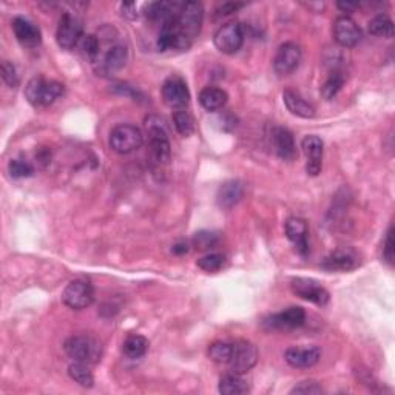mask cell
Returning <instances> with one entry per match:
<instances>
[{
    "mask_svg": "<svg viewBox=\"0 0 395 395\" xmlns=\"http://www.w3.org/2000/svg\"><path fill=\"white\" fill-rule=\"evenodd\" d=\"M148 340L142 335H128L124 341V346H123V351L125 354V356L132 360L136 359H141L147 354L148 351Z\"/></svg>",
    "mask_w": 395,
    "mask_h": 395,
    "instance_id": "obj_26",
    "label": "cell"
},
{
    "mask_svg": "<svg viewBox=\"0 0 395 395\" xmlns=\"http://www.w3.org/2000/svg\"><path fill=\"white\" fill-rule=\"evenodd\" d=\"M323 392L324 391H323L321 384L315 382V380H305V382L296 384L291 391V394H301V395H318Z\"/></svg>",
    "mask_w": 395,
    "mask_h": 395,
    "instance_id": "obj_37",
    "label": "cell"
},
{
    "mask_svg": "<svg viewBox=\"0 0 395 395\" xmlns=\"http://www.w3.org/2000/svg\"><path fill=\"white\" fill-rule=\"evenodd\" d=\"M68 375L74 380L76 383L82 387H91L95 384V377L93 372L90 370L88 364L74 361L70 368H68Z\"/></svg>",
    "mask_w": 395,
    "mask_h": 395,
    "instance_id": "obj_27",
    "label": "cell"
},
{
    "mask_svg": "<svg viewBox=\"0 0 395 395\" xmlns=\"http://www.w3.org/2000/svg\"><path fill=\"white\" fill-rule=\"evenodd\" d=\"M292 292L300 298L314 303L317 306H326L331 300L329 292L315 279L295 278L291 283Z\"/></svg>",
    "mask_w": 395,
    "mask_h": 395,
    "instance_id": "obj_11",
    "label": "cell"
},
{
    "mask_svg": "<svg viewBox=\"0 0 395 395\" xmlns=\"http://www.w3.org/2000/svg\"><path fill=\"white\" fill-rule=\"evenodd\" d=\"M162 99L174 111L184 110L190 102V91L186 81L179 76H170L162 83Z\"/></svg>",
    "mask_w": 395,
    "mask_h": 395,
    "instance_id": "obj_10",
    "label": "cell"
},
{
    "mask_svg": "<svg viewBox=\"0 0 395 395\" xmlns=\"http://www.w3.org/2000/svg\"><path fill=\"white\" fill-rule=\"evenodd\" d=\"M343 85H345V76L340 71L332 73L328 78V81L324 82V85L321 88V96L326 99V101H331V99H333L338 95V91Z\"/></svg>",
    "mask_w": 395,
    "mask_h": 395,
    "instance_id": "obj_31",
    "label": "cell"
},
{
    "mask_svg": "<svg viewBox=\"0 0 395 395\" xmlns=\"http://www.w3.org/2000/svg\"><path fill=\"white\" fill-rule=\"evenodd\" d=\"M301 62V48L295 42H286L279 45L275 59H273V70L278 76H287L293 73Z\"/></svg>",
    "mask_w": 395,
    "mask_h": 395,
    "instance_id": "obj_13",
    "label": "cell"
},
{
    "mask_svg": "<svg viewBox=\"0 0 395 395\" xmlns=\"http://www.w3.org/2000/svg\"><path fill=\"white\" fill-rule=\"evenodd\" d=\"M286 235L287 238L293 242L295 249L301 255H307L309 244H307V235L309 227L305 219L301 218H289L286 221Z\"/></svg>",
    "mask_w": 395,
    "mask_h": 395,
    "instance_id": "obj_19",
    "label": "cell"
},
{
    "mask_svg": "<svg viewBox=\"0 0 395 395\" xmlns=\"http://www.w3.org/2000/svg\"><path fill=\"white\" fill-rule=\"evenodd\" d=\"M65 354L71 360L85 363V364H96L102 359V346L99 341L90 335H73L65 341L64 345Z\"/></svg>",
    "mask_w": 395,
    "mask_h": 395,
    "instance_id": "obj_3",
    "label": "cell"
},
{
    "mask_svg": "<svg viewBox=\"0 0 395 395\" xmlns=\"http://www.w3.org/2000/svg\"><path fill=\"white\" fill-rule=\"evenodd\" d=\"M146 130L148 134V146L153 161L161 165L169 164L172 158V148L164 120L158 116H148L146 119Z\"/></svg>",
    "mask_w": 395,
    "mask_h": 395,
    "instance_id": "obj_2",
    "label": "cell"
},
{
    "mask_svg": "<svg viewBox=\"0 0 395 395\" xmlns=\"http://www.w3.org/2000/svg\"><path fill=\"white\" fill-rule=\"evenodd\" d=\"M172 252L173 254H176V255H184L188 252V244L184 241H181V242H176V244L173 246L172 249Z\"/></svg>",
    "mask_w": 395,
    "mask_h": 395,
    "instance_id": "obj_41",
    "label": "cell"
},
{
    "mask_svg": "<svg viewBox=\"0 0 395 395\" xmlns=\"http://www.w3.org/2000/svg\"><path fill=\"white\" fill-rule=\"evenodd\" d=\"M258 361V349L250 341L240 340L232 345V356L229 360L230 370L235 374H247Z\"/></svg>",
    "mask_w": 395,
    "mask_h": 395,
    "instance_id": "obj_8",
    "label": "cell"
},
{
    "mask_svg": "<svg viewBox=\"0 0 395 395\" xmlns=\"http://www.w3.org/2000/svg\"><path fill=\"white\" fill-rule=\"evenodd\" d=\"M209 359L218 364H227L232 356V345L224 343V341H216V343L209 346Z\"/></svg>",
    "mask_w": 395,
    "mask_h": 395,
    "instance_id": "obj_30",
    "label": "cell"
},
{
    "mask_svg": "<svg viewBox=\"0 0 395 395\" xmlns=\"http://www.w3.org/2000/svg\"><path fill=\"white\" fill-rule=\"evenodd\" d=\"M0 71H2L4 82L10 88H16L19 85V76H18V71H16V67H14V64H11L10 60H4Z\"/></svg>",
    "mask_w": 395,
    "mask_h": 395,
    "instance_id": "obj_36",
    "label": "cell"
},
{
    "mask_svg": "<svg viewBox=\"0 0 395 395\" xmlns=\"http://www.w3.org/2000/svg\"><path fill=\"white\" fill-rule=\"evenodd\" d=\"M360 260L352 249H338L324 258L321 268L328 272H349L359 268Z\"/></svg>",
    "mask_w": 395,
    "mask_h": 395,
    "instance_id": "obj_16",
    "label": "cell"
},
{
    "mask_svg": "<svg viewBox=\"0 0 395 395\" xmlns=\"http://www.w3.org/2000/svg\"><path fill=\"white\" fill-rule=\"evenodd\" d=\"M301 148L307 158L306 162L307 174L309 176H318V174L321 173V167H323V150H324L323 141L315 134H309L303 139Z\"/></svg>",
    "mask_w": 395,
    "mask_h": 395,
    "instance_id": "obj_15",
    "label": "cell"
},
{
    "mask_svg": "<svg viewBox=\"0 0 395 395\" xmlns=\"http://www.w3.org/2000/svg\"><path fill=\"white\" fill-rule=\"evenodd\" d=\"M62 301L73 310L87 309L95 301V289L87 279H74L64 289Z\"/></svg>",
    "mask_w": 395,
    "mask_h": 395,
    "instance_id": "obj_6",
    "label": "cell"
},
{
    "mask_svg": "<svg viewBox=\"0 0 395 395\" xmlns=\"http://www.w3.org/2000/svg\"><path fill=\"white\" fill-rule=\"evenodd\" d=\"M332 34L333 41H335L340 47L345 48H352L361 41L360 27L349 16H340L335 19L332 27Z\"/></svg>",
    "mask_w": 395,
    "mask_h": 395,
    "instance_id": "obj_14",
    "label": "cell"
},
{
    "mask_svg": "<svg viewBox=\"0 0 395 395\" xmlns=\"http://www.w3.org/2000/svg\"><path fill=\"white\" fill-rule=\"evenodd\" d=\"M306 323V312L300 306H292L283 312L270 315L264 320V328L269 331H287L300 328Z\"/></svg>",
    "mask_w": 395,
    "mask_h": 395,
    "instance_id": "obj_12",
    "label": "cell"
},
{
    "mask_svg": "<svg viewBox=\"0 0 395 395\" xmlns=\"http://www.w3.org/2000/svg\"><path fill=\"white\" fill-rule=\"evenodd\" d=\"M214 42L215 47L224 55H235L241 50L242 42H244V29L238 22H229L218 28Z\"/></svg>",
    "mask_w": 395,
    "mask_h": 395,
    "instance_id": "obj_9",
    "label": "cell"
},
{
    "mask_svg": "<svg viewBox=\"0 0 395 395\" xmlns=\"http://www.w3.org/2000/svg\"><path fill=\"white\" fill-rule=\"evenodd\" d=\"M394 229H392V226L389 227V230H387L386 233V240H384V244H383V258H384V261L392 265L394 264V256H395V252H394V235H392Z\"/></svg>",
    "mask_w": 395,
    "mask_h": 395,
    "instance_id": "obj_38",
    "label": "cell"
},
{
    "mask_svg": "<svg viewBox=\"0 0 395 395\" xmlns=\"http://www.w3.org/2000/svg\"><path fill=\"white\" fill-rule=\"evenodd\" d=\"M321 351L320 347H291L284 352V360L289 366L296 369L312 368L320 361Z\"/></svg>",
    "mask_w": 395,
    "mask_h": 395,
    "instance_id": "obj_18",
    "label": "cell"
},
{
    "mask_svg": "<svg viewBox=\"0 0 395 395\" xmlns=\"http://www.w3.org/2000/svg\"><path fill=\"white\" fill-rule=\"evenodd\" d=\"M227 99H229V96H227L226 91L218 87H206L200 93V104L207 111L221 110L227 104Z\"/></svg>",
    "mask_w": 395,
    "mask_h": 395,
    "instance_id": "obj_24",
    "label": "cell"
},
{
    "mask_svg": "<svg viewBox=\"0 0 395 395\" xmlns=\"http://www.w3.org/2000/svg\"><path fill=\"white\" fill-rule=\"evenodd\" d=\"M338 8L340 10H343V11H346V13H349V11H352V10H355V8H359V5L356 4H343V2H340L338 4Z\"/></svg>",
    "mask_w": 395,
    "mask_h": 395,
    "instance_id": "obj_42",
    "label": "cell"
},
{
    "mask_svg": "<svg viewBox=\"0 0 395 395\" xmlns=\"http://www.w3.org/2000/svg\"><path fill=\"white\" fill-rule=\"evenodd\" d=\"M272 141H273V146H275L278 156L281 159H284V161H293L296 155H298L296 153V144H295L293 134L289 132L287 128H283V127L273 128Z\"/></svg>",
    "mask_w": 395,
    "mask_h": 395,
    "instance_id": "obj_20",
    "label": "cell"
},
{
    "mask_svg": "<svg viewBox=\"0 0 395 395\" xmlns=\"http://www.w3.org/2000/svg\"><path fill=\"white\" fill-rule=\"evenodd\" d=\"M173 125L176 128V132L181 136H184V138H188V136H192L195 132L193 118L186 109L176 110L173 113Z\"/></svg>",
    "mask_w": 395,
    "mask_h": 395,
    "instance_id": "obj_29",
    "label": "cell"
},
{
    "mask_svg": "<svg viewBox=\"0 0 395 395\" xmlns=\"http://www.w3.org/2000/svg\"><path fill=\"white\" fill-rule=\"evenodd\" d=\"M218 391L223 395H241L249 392V384L240 374L230 372V374H226L219 378Z\"/></svg>",
    "mask_w": 395,
    "mask_h": 395,
    "instance_id": "obj_25",
    "label": "cell"
},
{
    "mask_svg": "<svg viewBox=\"0 0 395 395\" xmlns=\"http://www.w3.org/2000/svg\"><path fill=\"white\" fill-rule=\"evenodd\" d=\"M64 95V85L56 81L34 78L27 83L25 96L34 107H48Z\"/></svg>",
    "mask_w": 395,
    "mask_h": 395,
    "instance_id": "obj_4",
    "label": "cell"
},
{
    "mask_svg": "<svg viewBox=\"0 0 395 395\" xmlns=\"http://www.w3.org/2000/svg\"><path fill=\"white\" fill-rule=\"evenodd\" d=\"M226 263V256L221 254H209L206 256L200 258L196 261L198 268L202 269L204 272H218L219 269H223V265Z\"/></svg>",
    "mask_w": 395,
    "mask_h": 395,
    "instance_id": "obj_32",
    "label": "cell"
},
{
    "mask_svg": "<svg viewBox=\"0 0 395 395\" xmlns=\"http://www.w3.org/2000/svg\"><path fill=\"white\" fill-rule=\"evenodd\" d=\"M283 101L286 109L292 113V115L303 118V119H312L315 118V107L312 104H309L306 99H303L298 93H295L292 90L283 91Z\"/></svg>",
    "mask_w": 395,
    "mask_h": 395,
    "instance_id": "obj_23",
    "label": "cell"
},
{
    "mask_svg": "<svg viewBox=\"0 0 395 395\" xmlns=\"http://www.w3.org/2000/svg\"><path fill=\"white\" fill-rule=\"evenodd\" d=\"M81 48L83 55L90 60H96L99 57V53H101V42H99L97 37L93 34L83 36L81 41Z\"/></svg>",
    "mask_w": 395,
    "mask_h": 395,
    "instance_id": "obj_35",
    "label": "cell"
},
{
    "mask_svg": "<svg viewBox=\"0 0 395 395\" xmlns=\"http://www.w3.org/2000/svg\"><path fill=\"white\" fill-rule=\"evenodd\" d=\"M8 172L11 174V178L22 179L32 176L34 173V169L32 164L24 161V159H13V161L8 164Z\"/></svg>",
    "mask_w": 395,
    "mask_h": 395,
    "instance_id": "obj_34",
    "label": "cell"
},
{
    "mask_svg": "<svg viewBox=\"0 0 395 395\" xmlns=\"http://www.w3.org/2000/svg\"><path fill=\"white\" fill-rule=\"evenodd\" d=\"M83 37V28L82 22L73 16L70 13H64L59 19L56 39L60 48L64 50H73L78 47Z\"/></svg>",
    "mask_w": 395,
    "mask_h": 395,
    "instance_id": "obj_7",
    "label": "cell"
},
{
    "mask_svg": "<svg viewBox=\"0 0 395 395\" xmlns=\"http://www.w3.org/2000/svg\"><path fill=\"white\" fill-rule=\"evenodd\" d=\"M244 6V4H233V2H227V4H223L221 6L218 8V14L219 16H227V14H230V13H235L237 10L242 8Z\"/></svg>",
    "mask_w": 395,
    "mask_h": 395,
    "instance_id": "obj_39",
    "label": "cell"
},
{
    "mask_svg": "<svg viewBox=\"0 0 395 395\" xmlns=\"http://www.w3.org/2000/svg\"><path fill=\"white\" fill-rule=\"evenodd\" d=\"M369 33L378 37H384V39H391L394 36L392 19L387 14H378L369 22Z\"/></svg>",
    "mask_w": 395,
    "mask_h": 395,
    "instance_id": "obj_28",
    "label": "cell"
},
{
    "mask_svg": "<svg viewBox=\"0 0 395 395\" xmlns=\"http://www.w3.org/2000/svg\"><path fill=\"white\" fill-rule=\"evenodd\" d=\"M218 241H219L218 233L202 230L195 235L192 240V244L196 250H210L212 247H215L218 244Z\"/></svg>",
    "mask_w": 395,
    "mask_h": 395,
    "instance_id": "obj_33",
    "label": "cell"
},
{
    "mask_svg": "<svg viewBox=\"0 0 395 395\" xmlns=\"http://www.w3.org/2000/svg\"><path fill=\"white\" fill-rule=\"evenodd\" d=\"M13 32L22 47L37 48L42 42V33L32 20L25 18H16L13 20Z\"/></svg>",
    "mask_w": 395,
    "mask_h": 395,
    "instance_id": "obj_17",
    "label": "cell"
},
{
    "mask_svg": "<svg viewBox=\"0 0 395 395\" xmlns=\"http://www.w3.org/2000/svg\"><path fill=\"white\" fill-rule=\"evenodd\" d=\"M144 136L136 125L119 124L110 133V147L119 155H128L142 146Z\"/></svg>",
    "mask_w": 395,
    "mask_h": 395,
    "instance_id": "obj_5",
    "label": "cell"
},
{
    "mask_svg": "<svg viewBox=\"0 0 395 395\" xmlns=\"http://www.w3.org/2000/svg\"><path fill=\"white\" fill-rule=\"evenodd\" d=\"M127 60H128V50H127L125 45H123V43L111 45L109 51L105 53L102 60H101V62H102L101 71L107 73V74L116 73V71L120 70V68L125 67Z\"/></svg>",
    "mask_w": 395,
    "mask_h": 395,
    "instance_id": "obj_22",
    "label": "cell"
},
{
    "mask_svg": "<svg viewBox=\"0 0 395 395\" xmlns=\"http://www.w3.org/2000/svg\"><path fill=\"white\" fill-rule=\"evenodd\" d=\"M244 196V186L240 181H227L219 187L216 201L221 209H232L242 200Z\"/></svg>",
    "mask_w": 395,
    "mask_h": 395,
    "instance_id": "obj_21",
    "label": "cell"
},
{
    "mask_svg": "<svg viewBox=\"0 0 395 395\" xmlns=\"http://www.w3.org/2000/svg\"><path fill=\"white\" fill-rule=\"evenodd\" d=\"M204 20V8L200 2L182 4L174 24L178 29V50L186 51L200 36Z\"/></svg>",
    "mask_w": 395,
    "mask_h": 395,
    "instance_id": "obj_1",
    "label": "cell"
},
{
    "mask_svg": "<svg viewBox=\"0 0 395 395\" xmlns=\"http://www.w3.org/2000/svg\"><path fill=\"white\" fill-rule=\"evenodd\" d=\"M120 10H123V16H125L127 19L138 18V13H136L134 4H123V5H120Z\"/></svg>",
    "mask_w": 395,
    "mask_h": 395,
    "instance_id": "obj_40",
    "label": "cell"
}]
</instances>
